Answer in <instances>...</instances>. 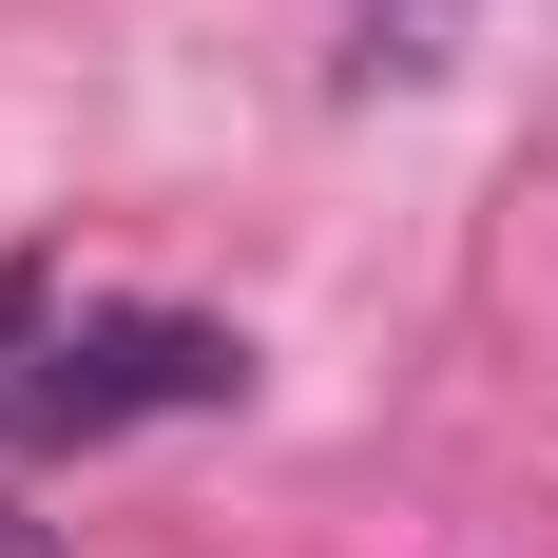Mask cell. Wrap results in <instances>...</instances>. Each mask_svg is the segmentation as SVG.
Returning <instances> with one entry per match:
<instances>
[{
    "label": "cell",
    "mask_w": 558,
    "mask_h": 558,
    "mask_svg": "<svg viewBox=\"0 0 558 558\" xmlns=\"http://www.w3.org/2000/svg\"><path fill=\"white\" fill-rule=\"evenodd\" d=\"M386 20H424V0H386Z\"/></svg>",
    "instance_id": "277c9868"
},
{
    "label": "cell",
    "mask_w": 558,
    "mask_h": 558,
    "mask_svg": "<svg viewBox=\"0 0 558 558\" xmlns=\"http://www.w3.org/2000/svg\"><path fill=\"white\" fill-rule=\"evenodd\" d=\"M0 558H58V539H39V520H20V501H0Z\"/></svg>",
    "instance_id": "3957f363"
},
{
    "label": "cell",
    "mask_w": 558,
    "mask_h": 558,
    "mask_svg": "<svg viewBox=\"0 0 558 558\" xmlns=\"http://www.w3.org/2000/svg\"><path fill=\"white\" fill-rule=\"evenodd\" d=\"M39 328H58V270H39V251H0V404H20V366H39Z\"/></svg>",
    "instance_id": "7a4b0ae2"
},
{
    "label": "cell",
    "mask_w": 558,
    "mask_h": 558,
    "mask_svg": "<svg viewBox=\"0 0 558 558\" xmlns=\"http://www.w3.org/2000/svg\"><path fill=\"white\" fill-rule=\"evenodd\" d=\"M231 386H251V347H231L213 308H77V328H39V366H20L0 424L116 444V424H173V404H231Z\"/></svg>",
    "instance_id": "6da1fadb"
}]
</instances>
